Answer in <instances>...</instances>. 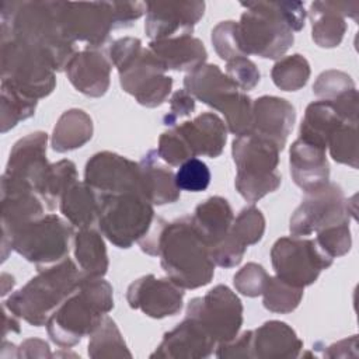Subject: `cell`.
Masks as SVG:
<instances>
[{"instance_id": "obj_1", "label": "cell", "mask_w": 359, "mask_h": 359, "mask_svg": "<svg viewBox=\"0 0 359 359\" xmlns=\"http://www.w3.org/2000/svg\"><path fill=\"white\" fill-rule=\"evenodd\" d=\"M1 41L17 39L41 52L55 72L65 70L76 53L74 42L63 32L57 1L22 0L1 1Z\"/></svg>"}, {"instance_id": "obj_2", "label": "cell", "mask_w": 359, "mask_h": 359, "mask_svg": "<svg viewBox=\"0 0 359 359\" xmlns=\"http://www.w3.org/2000/svg\"><path fill=\"white\" fill-rule=\"evenodd\" d=\"M158 257L167 278L182 289H198L213 279L216 265L191 216L167 222L158 243Z\"/></svg>"}, {"instance_id": "obj_3", "label": "cell", "mask_w": 359, "mask_h": 359, "mask_svg": "<svg viewBox=\"0 0 359 359\" xmlns=\"http://www.w3.org/2000/svg\"><path fill=\"white\" fill-rule=\"evenodd\" d=\"M112 286L101 278L84 276L79 287L50 314L46 331L60 348H72L90 335L114 309Z\"/></svg>"}, {"instance_id": "obj_4", "label": "cell", "mask_w": 359, "mask_h": 359, "mask_svg": "<svg viewBox=\"0 0 359 359\" xmlns=\"http://www.w3.org/2000/svg\"><path fill=\"white\" fill-rule=\"evenodd\" d=\"M83 278L80 268L67 257L38 271L36 276L3 302V307L31 325H45L50 314L79 287Z\"/></svg>"}, {"instance_id": "obj_5", "label": "cell", "mask_w": 359, "mask_h": 359, "mask_svg": "<svg viewBox=\"0 0 359 359\" xmlns=\"http://www.w3.org/2000/svg\"><path fill=\"white\" fill-rule=\"evenodd\" d=\"M279 151L271 140L251 132L236 136L231 143L237 168L234 185L245 201L254 203L279 188Z\"/></svg>"}, {"instance_id": "obj_6", "label": "cell", "mask_w": 359, "mask_h": 359, "mask_svg": "<svg viewBox=\"0 0 359 359\" xmlns=\"http://www.w3.org/2000/svg\"><path fill=\"white\" fill-rule=\"evenodd\" d=\"M74 234V227L67 220L57 215H43L1 241L3 261L8 248L32 262L38 271L45 269L67 258Z\"/></svg>"}, {"instance_id": "obj_7", "label": "cell", "mask_w": 359, "mask_h": 359, "mask_svg": "<svg viewBox=\"0 0 359 359\" xmlns=\"http://www.w3.org/2000/svg\"><path fill=\"white\" fill-rule=\"evenodd\" d=\"M245 11L238 21V36L245 56L278 59L293 45V31L287 25L279 1L241 3Z\"/></svg>"}, {"instance_id": "obj_8", "label": "cell", "mask_w": 359, "mask_h": 359, "mask_svg": "<svg viewBox=\"0 0 359 359\" xmlns=\"http://www.w3.org/2000/svg\"><path fill=\"white\" fill-rule=\"evenodd\" d=\"M156 217L153 205L142 194L104 195L97 224L114 245L129 248L150 231Z\"/></svg>"}, {"instance_id": "obj_9", "label": "cell", "mask_w": 359, "mask_h": 359, "mask_svg": "<svg viewBox=\"0 0 359 359\" xmlns=\"http://www.w3.org/2000/svg\"><path fill=\"white\" fill-rule=\"evenodd\" d=\"M1 84L38 101L55 90V69L36 49L17 39H4L1 41Z\"/></svg>"}, {"instance_id": "obj_10", "label": "cell", "mask_w": 359, "mask_h": 359, "mask_svg": "<svg viewBox=\"0 0 359 359\" xmlns=\"http://www.w3.org/2000/svg\"><path fill=\"white\" fill-rule=\"evenodd\" d=\"M304 198L290 217V233L297 237L317 233L330 226L349 223L356 219V195L346 199L342 188L335 182L304 192Z\"/></svg>"}, {"instance_id": "obj_11", "label": "cell", "mask_w": 359, "mask_h": 359, "mask_svg": "<svg viewBox=\"0 0 359 359\" xmlns=\"http://www.w3.org/2000/svg\"><path fill=\"white\" fill-rule=\"evenodd\" d=\"M271 261L275 276L304 289L317 280L321 271L331 266L334 258L327 255L316 240L292 236L275 241Z\"/></svg>"}, {"instance_id": "obj_12", "label": "cell", "mask_w": 359, "mask_h": 359, "mask_svg": "<svg viewBox=\"0 0 359 359\" xmlns=\"http://www.w3.org/2000/svg\"><path fill=\"white\" fill-rule=\"evenodd\" d=\"M187 318L196 323L216 345L234 339L243 325V303L227 286L217 285L188 303Z\"/></svg>"}, {"instance_id": "obj_13", "label": "cell", "mask_w": 359, "mask_h": 359, "mask_svg": "<svg viewBox=\"0 0 359 359\" xmlns=\"http://www.w3.org/2000/svg\"><path fill=\"white\" fill-rule=\"evenodd\" d=\"M57 14L65 35L72 42L101 49L114 29L111 1H57Z\"/></svg>"}, {"instance_id": "obj_14", "label": "cell", "mask_w": 359, "mask_h": 359, "mask_svg": "<svg viewBox=\"0 0 359 359\" xmlns=\"http://www.w3.org/2000/svg\"><path fill=\"white\" fill-rule=\"evenodd\" d=\"M167 69L149 49L143 48L126 65L118 69L121 87L125 93L147 108L161 105L172 88V77L165 74Z\"/></svg>"}, {"instance_id": "obj_15", "label": "cell", "mask_w": 359, "mask_h": 359, "mask_svg": "<svg viewBox=\"0 0 359 359\" xmlns=\"http://www.w3.org/2000/svg\"><path fill=\"white\" fill-rule=\"evenodd\" d=\"M48 135L42 130L32 132L14 143L6 171L1 175V191H35L49 163L46 160Z\"/></svg>"}, {"instance_id": "obj_16", "label": "cell", "mask_w": 359, "mask_h": 359, "mask_svg": "<svg viewBox=\"0 0 359 359\" xmlns=\"http://www.w3.org/2000/svg\"><path fill=\"white\" fill-rule=\"evenodd\" d=\"M84 182L100 196L128 192L143 195L139 163L112 151L95 153L87 161Z\"/></svg>"}, {"instance_id": "obj_17", "label": "cell", "mask_w": 359, "mask_h": 359, "mask_svg": "<svg viewBox=\"0 0 359 359\" xmlns=\"http://www.w3.org/2000/svg\"><path fill=\"white\" fill-rule=\"evenodd\" d=\"M205 1H149L144 31L151 41L191 35L203 17Z\"/></svg>"}, {"instance_id": "obj_18", "label": "cell", "mask_w": 359, "mask_h": 359, "mask_svg": "<svg viewBox=\"0 0 359 359\" xmlns=\"http://www.w3.org/2000/svg\"><path fill=\"white\" fill-rule=\"evenodd\" d=\"M126 300L132 309L140 310L151 318H164L181 311L184 289L170 278L158 279L150 273L129 285Z\"/></svg>"}, {"instance_id": "obj_19", "label": "cell", "mask_w": 359, "mask_h": 359, "mask_svg": "<svg viewBox=\"0 0 359 359\" xmlns=\"http://www.w3.org/2000/svg\"><path fill=\"white\" fill-rule=\"evenodd\" d=\"M294 121L296 109L285 98L262 95L252 101L250 132L271 140L279 150H283Z\"/></svg>"}, {"instance_id": "obj_20", "label": "cell", "mask_w": 359, "mask_h": 359, "mask_svg": "<svg viewBox=\"0 0 359 359\" xmlns=\"http://www.w3.org/2000/svg\"><path fill=\"white\" fill-rule=\"evenodd\" d=\"M112 63L101 49L87 48L76 52L65 67L72 86L93 98L102 97L111 83Z\"/></svg>"}, {"instance_id": "obj_21", "label": "cell", "mask_w": 359, "mask_h": 359, "mask_svg": "<svg viewBox=\"0 0 359 359\" xmlns=\"http://www.w3.org/2000/svg\"><path fill=\"white\" fill-rule=\"evenodd\" d=\"M358 1H314L310 4L311 36L320 48H335L346 32L345 18L358 21Z\"/></svg>"}, {"instance_id": "obj_22", "label": "cell", "mask_w": 359, "mask_h": 359, "mask_svg": "<svg viewBox=\"0 0 359 359\" xmlns=\"http://www.w3.org/2000/svg\"><path fill=\"white\" fill-rule=\"evenodd\" d=\"M216 342L192 320L184 318L175 328L165 332L150 358L201 359L216 349Z\"/></svg>"}, {"instance_id": "obj_23", "label": "cell", "mask_w": 359, "mask_h": 359, "mask_svg": "<svg viewBox=\"0 0 359 359\" xmlns=\"http://www.w3.org/2000/svg\"><path fill=\"white\" fill-rule=\"evenodd\" d=\"M289 164L294 184L304 192L330 182V164L324 147L297 137L290 146Z\"/></svg>"}, {"instance_id": "obj_24", "label": "cell", "mask_w": 359, "mask_h": 359, "mask_svg": "<svg viewBox=\"0 0 359 359\" xmlns=\"http://www.w3.org/2000/svg\"><path fill=\"white\" fill-rule=\"evenodd\" d=\"M174 128L185 139L194 157H219L227 140V126L215 112H203Z\"/></svg>"}, {"instance_id": "obj_25", "label": "cell", "mask_w": 359, "mask_h": 359, "mask_svg": "<svg viewBox=\"0 0 359 359\" xmlns=\"http://www.w3.org/2000/svg\"><path fill=\"white\" fill-rule=\"evenodd\" d=\"M303 341L296 331L283 321L271 320L252 331V359H290L297 358Z\"/></svg>"}, {"instance_id": "obj_26", "label": "cell", "mask_w": 359, "mask_h": 359, "mask_svg": "<svg viewBox=\"0 0 359 359\" xmlns=\"http://www.w3.org/2000/svg\"><path fill=\"white\" fill-rule=\"evenodd\" d=\"M149 49L157 56L167 70L191 73L205 65L208 59L203 42L192 35L151 41L149 43Z\"/></svg>"}, {"instance_id": "obj_27", "label": "cell", "mask_w": 359, "mask_h": 359, "mask_svg": "<svg viewBox=\"0 0 359 359\" xmlns=\"http://www.w3.org/2000/svg\"><path fill=\"white\" fill-rule=\"evenodd\" d=\"M161 161L157 150H149L139 161L143 195L151 205L174 203L181 195L175 184V172Z\"/></svg>"}, {"instance_id": "obj_28", "label": "cell", "mask_w": 359, "mask_h": 359, "mask_svg": "<svg viewBox=\"0 0 359 359\" xmlns=\"http://www.w3.org/2000/svg\"><path fill=\"white\" fill-rule=\"evenodd\" d=\"M184 90L195 100L217 109L223 100L238 87L224 74L217 65L205 63L184 77Z\"/></svg>"}, {"instance_id": "obj_29", "label": "cell", "mask_w": 359, "mask_h": 359, "mask_svg": "<svg viewBox=\"0 0 359 359\" xmlns=\"http://www.w3.org/2000/svg\"><path fill=\"white\" fill-rule=\"evenodd\" d=\"M42 216V199L35 191H1V241L8 240L15 230Z\"/></svg>"}, {"instance_id": "obj_30", "label": "cell", "mask_w": 359, "mask_h": 359, "mask_svg": "<svg viewBox=\"0 0 359 359\" xmlns=\"http://www.w3.org/2000/svg\"><path fill=\"white\" fill-rule=\"evenodd\" d=\"M233 220V209L227 199L222 196H210L201 202L191 216L194 227L208 244L209 250L229 234Z\"/></svg>"}, {"instance_id": "obj_31", "label": "cell", "mask_w": 359, "mask_h": 359, "mask_svg": "<svg viewBox=\"0 0 359 359\" xmlns=\"http://www.w3.org/2000/svg\"><path fill=\"white\" fill-rule=\"evenodd\" d=\"M59 209L73 227H93L100 216L101 196L84 181H77L62 196Z\"/></svg>"}, {"instance_id": "obj_32", "label": "cell", "mask_w": 359, "mask_h": 359, "mask_svg": "<svg viewBox=\"0 0 359 359\" xmlns=\"http://www.w3.org/2000/svg\"><path fill=\"white\" fill-rule=\"evenodd\" d=\"M94 126L91 116L79 108L65 111L50 137V146L57 153H66L84 146L93 137Z\"/></svg>"}, {"instance_id": "obj_33", "label": "cell", "mask_w": 359, "mask_h": 359, "mask_svg": "<svg viewBox=\"0 0 359 359\" xmlns=\"http://www.w3.org/2000/svg\"><path fill=\"white\" fill-rule=\"evenodd\" d=\"M341 123L348 122H344L330 101H313L304 111V118L299 129V137L327 149L328 137Z\"/></svg>"}, {"instance_id": "obj_34", "label": "cell", "mask_w": 359, "mask_h": 359, "mask_svg": "<svg viewBox=\"0 0 359 359\" xmlns=\"http://www.w3.org/2000/svg\"><path fill=\"white\" fill-rule=\"evenodd\" d=\"M74 258L84 276L101 278L107 273L109 262L102 233L93 227L80 229L74 234Z\"/></svg>"}, {"instance_id": "obj_35", "label": "cell", "mask_w": 359, "mask_h": 359, "mask_svg": "<svg viewBox=\"0 0 359 359\" xmlns=\"http://www.w3.org/2000/svg\"><path fill=\"white\" fill-rule=\"evenodd\" d=\"M79 181L76 164L70 160H60L49 164L42 180L39 181L35 192L45 202L49 210L59 205L65 192Z\"/></svg>"}, {"instance_id": "obj_36", "label": "cell", "mask_w": 359, "mask_h": 359, "mask_svg": "<svg viewBox=\"0 0 359 359\" xmlns=\"http://www.w3.org/2000/svg\"><path fill=\"white\" fill-rule=\"evenodd\" d=\"M88 356L94 359L132 356L119 328L107 314L102 317L97 328L90 334Z\"/></svg>"}, {"instance_id": "obj_37", "label": "cell", "mask_w": 359, "mask_h": 359, "mask_svg": "<svg viewBox=\"0 0 359 359\" xmlns=\"http://www.w3.org/2000/svg\"><path fill=\"white\" fill-rule=\"evenodd\" d=\"M310 63L299 53L279 59L272 70L271 77L273 84L283 91H297L306 86L310 77Z\"/></svg>"}, {"instance_id": "obj_38", "label": "cell", "mask_w": 359, "mask_h": 359, "mask_svg": "<svg viewBox=\"0 0 359 359\" xmlns=\"http://www.w3.org/2000/svg\"><path fill=\"white\" fill-rule=\"evenodd\" d=\"M302 297L303 287L293 286L278 276H269L262 292L264 307L279 314H287L296 310Z\"/></svg>"}, {"instance_id": "obj_39", "label": "cell", "mask_w": 359, "mask_h": 359, "mask_svg": "<svg viewBox=\"0 0 359 359\" xmlns=\"http://www.w3.org/2000/svg\"><path fill=\"white\" fill-rule=\"evenodd\" d=\"M36 100L28 98L14 88L1 84V102H0V123L1 133H6L21 121L34 116L36 109Z\"/></svg>"}, {"instance_id": "obj_40", "label": "cell", "mask_w": 359, "mask_h": 359, "mask_svg": "<svg viewBox=\"0 0 359 359\" xmlns=\"http://www.w3.org/2000/svg\"><path fill=\"white\" fill-rule=\"evenodd\" d=\"M327 147L337 163L358 168V125L341 123L328 137Z\"/></svg>"}, {"instance_id": "obj_41", "label": "cell", "mask_w": 359, "mask_h": 359, "mask_svg": "<svg viewBox=\"0 0 359 359\" xmlns=\"http://www.w3.org/2000/svg\"><path fill=\"white\" fill-rule=\"evenodd\" d=\"M265 233V217L254 205L244 208L233 220L229 234L243 247L257 244Z\"/></svg>"}, {"instance_id": "obj_42", "label": "cell", "mask_w": 359, "mask_h": 359, "mask_svg": "<svg viewBox=\"0 0 359 359\" xmlns=\"http://www.w3.org/2000/svg\"><path fill=\"white\" fill-rule=\"evenodd\" d=\"M212 43L220 59L226 62L245 56L240 43L238 22L236 21L227 20L219 22L212 29Z\"/></svg>"}, {"instance_id": "obj_43", "label": "cell", "mask_w": 359, "mask_h": 359, "mask_svg": "<svg viewBox=\"0 0 359 359\" xmlns=\"http://www.w3.org/2000/svg\"><path fill=\"white\" fill-rule=\"evenodd\" d=\"M175 184L180 191L202 192L210 184V170L206 163L192 157L180 165L175 172Z\"/></svg>"}, {"instance_id": "obj_44", "label": "cell", "mask_w": 359, "mask_h": 359, "mask_svg": "<svg viewBox=\"0 0 359 359\" xmlns=\"http://www.w3.org/2000/svg\"><path fill=\"white\" fill-rule=\"evenodd\" d=\"M355 88L352 77L341 70H325L313 84V93L325 101H332Z\"/></svg>"}, {"instance_id": "obj_45", "label": "cell", "mask_w": 359, "mask_h": 359, "mask_svg": "<svg viewBox=\"0 0 359 359\" xmlns=\"http://www.w3.org/2000/svg\"><path fill=\"white\" fill-rule=\"evenodd\" d=\"M321 250L331 258H338L349 252L352 245L349 223H339L317 231L314 238Z\"/></svg>"}, {"instance_id": "obj_46", "label": "cell", "mask_w": 359, "mask_h": 359, "mask_svg": "<svg viewBox=\"0 0 359 359\" xmlns=\"http://www.w3.org/2000/svg\"><path fill=\"white\" fill-rule=\"evenodd\" d=\"M156 150L158 157L168 165L180 167L184 161L194 157L188 143L175 128L160 135L158 146Z\"/></svg>"}, {"instance_id": "obj_47", "label": "cell", "mask_w": 359, "mask_h": 359, "mask_svg": "<svg viewBox=\"0 0 359 359\" xmlns=\"http://www.w3.org/2000/svg\"><path fill=\"white\" fill-rule=\"evenodd\" d=\"M269 275L262 265L255 262H248L244 265L233 278V283L237 292L247 297L261 296Z\"/></svg>"}, {"instance_id": "obj_48", "label": "cell", "mask_w": 359, "mask_h": 359, "mask_svg": "<svg viewBox=\"0 0 359 359\" xmlns=\"http://www.w3.org/2000/svg\"><path fill=\"white\" fill-rule=\"evenodd\" d=\"M226 74L243 93L252 90L261 79L258 67L247 56L229 60L226 65Z\"/></svg>"}, {"instance_id": "obj_49", "label": "cell", "mask_w": 359, "mask_h": 359, "mask_svg": "<svg viewBox=\"0 0 359 359\" xmlns=\"http://www.w3.org/2000/svg\"><path fill=\"white\" fill-rule=\"evenodd\" d=\"M245 250V247L240 245L230 234H227L219 244L210 248V255L215 265L222 268H233L243 261Z\"/></svg>"}, {"instance_id": "obj_50", "label": "cell", "mask_w": 359, "mask_h": 359, "mask_svg": "<svg viewBox=\"0 0 359 359\" xmlns=\"http://www.w3.org/2000/svg\"><path fill=\"white\" fill-rule=\"evenodd\" d=\"M114 29L130 27L146 13V3L142 1H111Z\"/></svg>"}, {"instance_id": "obj_51", "label": "cell", "mask_w": 359, "mask_h": 359, "mask_svg": "<svg viewBox=\"0 0 359 359\" xmlns=\"http://www.w3.org/2000/svg\"><path fill=\"white\" fill-rule=\"evenodd\" d=\"M143 49L142 41L133 36H125L116 39L109 48V60L111 63L119 69L126 65L132 57H135Z\"/></svg>"}, {"instance_id": "obj_52", "label": "cell", "mask_w": 359, "mask_h": 359, "mask_svg": "<svg viewBox=\"0 0 359 359\" xmlns=\"http://www.w3.org/2000/svg\"><path fill=\"white\" fill-rule=\"evenodd\" d=\"M195 109V98L187 90H177L170 98V112L164 115L163 122L165 126H175L177 121L188 116Z\"/></svg>"}, {"instance_id": "obj_53", "label": "cell", "mask_w": 359, "mask_h": 359, "mask_svg": "<svg viewBox=\"0 0 359 359\" xmlns=\"http://www.w3.org/2000/svg\"><path fill=\"white\" fill-rule=\"evenodd\" d=\"M251 341H252V331H244L241 335H237L234 339L219 344L216 346V356L217 358H247L252 359L251 353Z\"/></svg>"}, {"instance_id": "obj_54", "label": "cell", "mask_w": 359, "mask_h": 359, "mask_svg": "<svg viewBox=\"0 0 359 359\" xmlns=\"http://www.w3.org/2000/svg\"><path fill=\"white\" fill-rule=\"evenodd\" d=\"M48 342L39 338L25 339L20 348H17V358H52Z\"/></svg>"}, {"instance_id": "obj_55", "label": "cell", "mask_w": 359, "mask_h": 359, "mask_svg": "<svg viewBox=\"0 0 359 359\" xmlns=\"http://www.w3.org/2000/svg\"><path fill=\"white\" fill-rule=\"evenodd\" d=\"M325 358H356L358 356V335L341 339L332 345H328L324 351Z\"/></svg>"}, {"instance_id": "obj_56", "label": "cell", "mask_w": 359, "mask_h": 359, "mask_svg": "<svg viewBox=\"0 0 359 359\" xmlns=\"http://www.w3.org/2000/svg\"><path fill=\"white\" fill-rule=\"evenodd\" d=\"M3 314H4V328H3V337L6 338L7 332H20V323L18 317L8 311L6 307H3Z\"/></svg>"}]
</instances>
